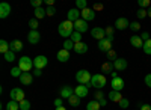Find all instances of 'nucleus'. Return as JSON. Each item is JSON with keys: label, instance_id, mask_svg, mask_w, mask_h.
Returning a JSON list of instances; mask_svg holds the SVG:
<instances>
[{"label": "nucleus", "instance_id": "1", "mask_svg": "<svg viewBox=\"0 0 151 110\" xmlns=\"http://www.w3.org/2000/svg\"><path fill=\"white\" fill-rule=\"evenodd\" d=\"M58 32L60 36H64V38L70 39L71 38V35L74 33V23L70 21V20H65V21H62L59 23V26H58Z\"/></svg>", "mask_w": 151, "mask_h": 110}, {"label": "nucleus", "instance_id": "2", "mask_svg": "<svg viewBox=\"0 0 151 110\" xmlns=\"http://www.w3.org/2000/svg\"><path fill=\"white\" fill-rule=\"evenodd\" d=\"M91 79H92V76L88 69H80V71L76 72V80H77L79 84H86V86H89Z\"/></svg>", "mask_w": 151, "mask_h": 110}, {"label": "nucleus", "instance_id": "3", "mask_svg": "<svg viewBox=\"0 0 151 110\" xmlns=\"http://www.w3.org/2000/svg\"><path fill=\"white\" fill-rule=\"evenodd\" d=\"M89 86H92L95 89H103L106 86V76L104 74H94L92 79H91ZM89 86H88V88H89Z\"/></svg>", "mask_w": 151, "mask_h": 110}, {"label": "nucleus", "instance_id": "4", "mask_svg": "<svg viewBox=\"0 0 151 110\" xmlns=\"http://www.w3.org/2000/svg\"><path fill=\"white\" fill-rule=\"evenodd\" d=\"M18 68L23 72H30V69L33 68V60L29 56H21L18 60Z\"/></svg>", "mask_w": 151, "mask_h": 110}, {"label": "nucleus", "instance_id": "5", "mask_svg": "<svg viewBox=\"0 0 151 110\" xmlns=\"http://www.w3.org/2000/svg\"><path fill=\"white\" fill-rule=\"evenodd\" d=\"M9 96H11V100H14L17 103H21V101L26 100V98H24V92L20 88H14V89L9 92Z\"/></svg>", "mask_w": 151, "mask_h": 110}, {"label": "nucleus", "instance_id": "6", "mask_svg": "<svg viewBox=\"0 0 151 110\" xmlns=\"http://www.w3.org/2000/svg\"><path fill=\"white\" fill-rule=\"evenodd\" d=\"M47 64H48V59H47L45 56H42V54L36 56V57L33 59V66H35V69H42V68L47 66Z\"/></svg>", "mask_w": 151, "mask_h": 110}, {"label": "nucleus", "instance_id": "7", "mask_svg": "<svg viewBox=\"0 0 151 110\" xmlns=\"http://www.w3.org/2000/svg\"><path fill=\"white\" fill-rule=\"evenodd\" d=\"M88 30V21H85L83 18L74 21V32H79V33H85Z\"/></svg>", "mask_w": 151, "mask_h": 110}, {"label": "nucleus", "instance_id": "8", "mask_svg": "<svg viewBox=\"0 0 151 110\" xmlns=\"http://www.w3.org/2000/svg\"><path fill=\"white\" fill-rule=\"evenodd\" d=\"M91 36L94 39H97V41H103L106 38V30L101 29V27H94L91 30Z\"/></svg>", "mask_w": 151, "mask_h": 110}, {"label": "nucleus", "instance_id": "9", "mask_svg": "<svg viewBox=\"0 0 151 110\" xmlns=\"http://www.w3.org/2000/svg\"><path fill=\"white\" fill-rule=\"evenodd\" d=\"M129 26H130V23H129V20L125 18V17H119L116 21H115V27L116 30H125V29H129Z\"/></svg>", "mask_w": 151, "mask_h": 110}, {"label": "nucleus", "instance_id": "10", "mask_svg": "<svg viewBox=\"0 0 151 110\" xmlns=\"http://www.w3.org/2000/svg\"><path fill=\"white\" fill-rule=\"evenodd\" d=\"M110 86H112V91H116V92H121L124 89V80L121 77H116V79H112L110 80Z\"/></svg>", "mask_w": 151, "mask_h": 110}, {"label": "nucleus", "instance_id": "11", "mask_svg": "<svg viewBox=\"0 0 151 110\" xmlns=\"http://www.w3.org/2000/svg\"><path fill=\"white\" fill-rule=\"evenodd\" d=\"M27 41H29V44H32V45L38 44V42L41 41V35H40V32H38V30H30V32L27 33Z\"/></svg>", "mask_w": 151, "mask_h": 110}, {"label": "nucleus", "instance_id": "12", "mask_svg": "<svg viewBox=\"0 0 151 110\" xmlns=\"http://www.w3.org/2000/svg\"><path fill=\"white\" fill-rule=\"evenodd\" d=\"M74 94L77 95L79 98H85V96H88V94H89V88H88L86 84H79V86L74 89Z\"/></svg>", "mask_w": 151, "mask_h": 110}, {"label": "nucleus", "instance_id": "13", "mask_svg": "<svg viewBox=\"0 0 151 110\" xmlns=\"http://www.w3.org/2000/svg\"><path fill=\"white\" fill-rule=\"evenodd\" d=\"M127 60H125L124 57H118L115 62H113V68H115V71H124L127 69Z\"/></svg>", "mask_w": 151, "mask_h": 110}, {"label": "nucleus", "instance_id": "14", "mask_svg": "<svg viewBox=\"0 0 151 110\" xmlns=\"http://www.w3.org/2000/svg\"><path fill=\"white\" fill-rule=\"evenodd\" d=\"M11 11H12V9H11V5H9V3H6V2L0 3V18L5 20L6 17H9Z\"/></svg>", "mask_w": 151, "mask_h": 110}, {"label": "nucleus", "instance_id": "15", "mask_svg": "<svg viewBox=\"0 0 151 110\" xmlns=\"http://www.w3.org/2000/svg\"><path fill=\"white\" fill-rule=\"evenodd\" d=\"M98 50L100 51H104V53L110 51L112 50V42L107 38H104L103 41H98Z\"/></svg>", "mask_w": 151, "mask_h": 110}, {"label": "nucleus", "instance_id": "16", "mask_svg": "<svg viewBox=\"0 0 151 110\" xmlns=\"http://www.w3.org/2000/svg\"><path fill=\"white\" fill-rule=\"evenodd\" d=\"M80 15H82V12L77 9V8H73V9H70L68 11V14H67V17H68V20L70 21H77V20H80Z\"/></svg>", "mask_w": 151, "mask_h": 110}, {"label": "nucleus", "instance_id": "17", "mask_svg": "<svg viewBox=\"0 0 151 110\" xmlns=\"http://www.w3.org/2000/svg\"><path fill=\"white\" fill-rule=\"evenodd\" d=\"M82 18H83L85 21H92V20H95V12H94V9H91V8L83 9V11H82Z\"/></svg>", "mask_w": 151, "mask_h": 110}, {"label": "nucleus", "instance_id": "18", "mask_svg": "<svg viewBox=\"0 0 151 110\" xmlns=\"http://www.w3.org/2000/svg\"><path fill=\"white\" fill-rule=\"evenodd\" d=\"M21 84H26V86H29V84H32L33 81V74H30V72H23L21 77L18 79Z\"/></svg>", "mask_w": 151, "mask_h": 110}, {"label": "nucleus", "instance_id": "19", "mask_svg": "<svg viewBox=\"0 0 151 110\" xmlns=\"http://www.w3.org/2000/svg\"><path fill=\"white\" fill-rule=\"evenodd\" d=\"M130 44L134 47V48H142L144 47V41L139 35H133L132 38H130Z\"/></svg>", "mask_w": 151, "mask_h": 110}, {"label": "nucleus", "instance_id": "20", "mask_svg": "<svg viewBox=\"0 0 151 110\" xmlns=\"http://www.w3.org/2000/svg\"><path fill=\"white\" fill-rule=\"evenodd\" d=\"M56 59L59 60V62H68L70 60V51H67V50H59L58 51V54H56Z\"/></svg>", "mask_w": 151, "mask_h": 110}, {"label": "nucleus", "instance_id": "21", "mask_svg": "<svg viewBox=\"0 0 151 110\" xmlns=\"http://www.w3.org/2000/svg\"><path fill=\"white\" fill-rule=\"evenodd\" d=\"M74 51L77 53V54H85V53L88 51V44H85L83 41L74 44Z\"/></svg>", "mask_w": 151, "mask_h": 110}, {"label": "nucleus", "instance_id": "22", "mask_svg": "<svg viewBox=\"0 0 151 110\" xmlns=\"http://www.w3.org/2000/svg\"><path fill=\"white\" fill-rule=\"evenodd\" d=\"M71 95H74V89L71 86H62L60 89V98H70Z\"/></svg>", "mask_w": 151, "mask_h": 110}, {"label": "nucleus", "instance_id": "23", "mask_svg": "<svg viewBox=\"0 0 151 110\" xmlns=\"http://www.w3.org/2000/svg\"><path fill=\"white\" fill-rule=\"evenodd\" d=\"M9 47H11V51L17 53V51H21L23 50V42L18 41V39H14V41L9 42Z\"/></svg>", "mask_w": 151, "mask_h": 110}, {"label": "nucleus", "instance_id": "24", "mask_svg": "<svg viewBox=\"0 0 151 110\" xmlns=\"http://www.w3.org/2000/svg\"><path fill=\"white\" fill-rule=\"evenodd\" d=\"M112 71H115L112 62H104L101 65V74H112Z\"/></svg>", "mask_w": 151, "mask_h": 110}, {"label": "nucleus", "instance_id": "25", "mask_svg": "<svg viewBox=\"0 0 151 110\" xmlns=\"http://www.w3.org/2000/svg\"><path fill=\"white\" fill-rule=\"evenodd\" d=\"M109 100L113 101V103H118V104H119V101L122 100V95H121V92L112 91V92H109Z\"/></svg>", "mask_w": 151, "mask_h": 110}, {"label": "nucleus", "instance_id": "26", "mask_svg": "<svg viewBox=\"0 0 151 110\" xmlns=\"http://www.w3.org/2000/svg\"><path fill=\"white\" fill-rule=\"evenodd\" d=\"M33 15H35L36 20H42V18L47 15L45 8H36V9H33Z\"/></svg>", "mask_w": 151, "mask_h": 110}, {"label": "nucleus", "instance_id": "27", "mask_svg": "<svg viewBox=\"0 0 151 110\" xmlns=\"http://www.w3.org/2000/svg\"><path fill=\"white\" fill-rule=\"evenodd\" d=\"M80 100H82V98H79V96L74 94V95H71L70 98H68V104H70L71 107H79V106H80Z\"/></svg>", "mask_w": 151, "mask_h": 110}, {"label": "nucleus", "instance_id": "28", "mask_svg": "<svg viewBox=\"0 0 151 110\" xmlns=\"http://www.w3.org/2000/svg\"><path fill=\"white\" fill-rule=\"evenodd\" d=\"M8 51H11V47H9V42H6L5 39H2L0 41V53H2L3 56L8 53Z\"/></svg>", "mask_w": 151, "mask_h": 110}, {"label": "nucleus", "instance_id": "29", "mask_svg": "<svg viewBox=\"0 0 151 110\" xmlns=\"http://www.w3.org/2000/svg\"><path fill=\"white\" fill-rule=\"evenodd\" d=\"M101 109V106H100V103L97 100H92L86 104V110H100Z\"/></svg>", "mask_w": 151, "mask_h": 110}, {"label": "nucleus", "instance_id": "30", "mask_svg": "<svg viewBox=\"0 0 151 110\" xmlns=\"http://www.w3.org/2000/svg\"><path fill=\"white\" fill-rule=\"evenodd\" d=\"M106 38L110 41V42H113V39H115V36H113V30H115V27H112V26H107L106 29Z\"/></svg>", "mask_w": 151, "mask_h": 110}, {"label": "nucleus", "instance_id": "31", "mask_svg": "<svg viewBox=\"0 0 151 110\" xmlns=\"http://www.w3.org/2000/svg\"><path fill=\"white\" fill-rule=\"evenodd\" d=\"M62 48L67 50V51H71V50H74V42L71 39H65L64 44H62Z\"/></svg>", "mask_w": 151, "mask_h": 110}, {"label": "nucleus", "instance_id": "32", "mask_svg": "<svg viewBox=\"0 0 151 110\" xmlns=\"http://www.w3.org/2000/svg\"><path fill=\"white\" fill-rule=\"evenodd\" d=\"M6 110H20V103L11 100V101L6 104Z\"/></svg>", "mask_w": 151, "mask_h": 110}, {"label": "nucleus", "instance_id": "33", "mask_svg": "<svg viewBox=\"0 0 151 110\" xmlns=\"http://www.w3.org/2000/svg\"><path fill=\"white\" fill-rule=\"evenodd\" d=\"M106 56H107V60H109V62H112V64L118 59V54H116V51H115V50L107 51V53H106Z\"/></svg>", "mask_w": 151, "mask_h": 110}, {"label": "nucleus", "instance_id": "34", "mask_svg": "<svg viewBox=\"0 0 151 110\" xmlns=\"http://www.w3.org/2000/svg\"><path fill=\"white\" fill-rule=\"evenodd\" d=\"M142 50H144V53H145V54L151 56V39H148L147 42H144V47H142Z\"/></svg>", "mask_w": 151, "mask_h": 110}, {"label": "nucleus", "instance_id": "35", "mask_svg": "<svg viewBox=\"0 0 151 110\" xmlns=\"http://www.w3.org/2000/svg\"><path fill=\"white\" fill-rule=\"evenodd\" d=\"M74 44H77V42H82V33H79V32H74L73 35H71V38H70Z\"/></svg>", "mask_w": 151, "mask_h": 110}, {"label": "nucleus", "instance_id": "36", "mask_svg": "<svg viewBox=\"0 0 151 110\" xmlns=\"http://www.w3.org/2000/svg\"><path fill=\"white\" fill-rule=\"evenodd\" d=\"M21 74H23V71H21L18 66H15V68H12V69H11V76H12V77H15V79H20Z\"/></svg>", "mask_w": 151, "mask_h": 110}, {"label": "nucleus", "instance_id": "37", "mask_svg": "<svg viewBox=\"0 0 151 110\" xmlns=\"http://www.w3.org/2000/svg\"><path fill=\"white\" fill-rule=\"evenodd\" d=\"M136 17H137V20H144L145 17H148V14H147V9H137V12H136Z\"/></svg>", "mask_w": 151, "mask_h": 110}, {"label": "nucleus", "instance_id": "38", "mask_svg": "<svg viewBox=\"0 0 151 110\" xmlns=\"http://www.w3.org/2000/svg\"><path fill=\"white\" fill-rule=\"evenodd\" d=\"M29 27H30V30H38V26H40V23H38V20L36 18H32V20H29Z\"/></svg>", "mask_w": 151, "mask_h": 110}, {"label": "nucleus", "instance_id": "39", "mask_svg": "<svg viewBox=\"0 0 151 110\" xmlns=\"http://www.w3.org/2000/svg\"><path fill=\"white\" fill-rule=\"evenodd\" d=\"M137 5H139L141 9H148V8L151 6V2H150V0H139V2H137Z\"/></svg>", "mask_w": 151, "mask_h": 110}, {"label": "nucleus", "instance_id": "40", "mask_svg": "<svg viewBox=\"0 0 151 110\" xmlns=\"http://www.w3.org/2000/svg\"><path fill=\"white\" fill-rule=\"evenodd\" d=\"M104 98V92L101 89H97V92H94V100L100 101V100H103Z\"/></svg>", "mask_w": 151, "mask_h": 110}, {"label": "nucleus", "instance_id": "41", "mask_svg": "<svg viewBox=\"0 0 151 110\" xmlns=\"http://www.w3.org/2000/svg\"><path fill=\"white\" fill-rule=\"evenodd\" d=\"M76 6H77V9L80 11H83V9H86V6H88V2L86 0H77V2H76Z\"/></svg>", "mask_w": 151, "mask_h": 110}, {"label": "nucleus", "instance_id": "42", "mask_svg": "<svg viewBox=\"0 0 151 110\" xmlns=\"http://www.w3.org/2000/svg\"><path fill=\"white\" fill-rule=\"evenodd\" d=\"M5 60H6V62H14V60H15V53L14 51H8L5 54Z\"/></svg>", "mask_w": 151, "mask_h": 110}, {"label": "nucleus", "instance_id": "43", "mask_svg": "<svg viewBox=\"0 0 151 110\" xmlns=\"http://www.w3.org/2000/svg\"><path fill=\"white\" fill-rule=\"evenodd\" d=\"M130 30H133V32H137V30H141V24H139V21H133V23H130Z\"/></svg>", "mask_w": 151, "mask_h": 110}, {"label": "nucleus", "instance_id": "44", "mask_svg": "<svg viewBox=\"0 0 151 110\" xmlns=\"http://www.w3.org/2000/svg\"><path fill=\"white\" fill-rule=\"evenodd\" d=\"M20 110H30V101L24 100L20 103Z\"/></svg>", "mask_w": 151, "mask_h": 110}, {"label": "nucleus", "instance_id": "45", "mask_svg": "<svg viewBox=\"0 0 151 110\" xmlns=\"http://www.w3.org/2000/svg\"><path fill=\"white\" fill-rule=\"evenodd\" d=\"M45 12H47V15H48V17H53V15L56 14V8H55V6L45 8Z\"/></svg>", "mask_w": 151, "mask_h": 110}, {"label": "nucleus", "instance_id": "46", "mask_svg": "<svg viewBox=\"0 0 151 110\" xmlns=\"http://www.w3.org/2000/svg\"><path fill=\"white\" fill-rule=\"evenodd\" d=\"M129 106H130V101H129L127 98H122V100L119 101V107H121V109H127Z\"/></svg>", "mask_w": 151, "mask_h": 110}, {"label": "nucleus", "instance_id": "47", "mask_svg": "<svg viewBox=\"0 0 151 110\" xmlns=\"http://www.w3.org/2000/svg\"><path fill=\"white\" fill-rule=\"evenodd\" d=\"M30 5H32L35 9H36V8H41V5H42V0H32Z\"/></svg>", "mask_w": 151, "mask_h": 110}, {"label": "nucleus", "instance_id": "48", "mask_svg": "<svg viewBox=\"0 0 151 110\" xmlns=\"http://www.w3.org/2000/svg\"><path fill=\"white\" fill-rule=\"evenodd\" d=\"M141 38H142V41H144V42H147L148 39H151V36H150V33H148V32H142Z\"/></svg>", "mask_w": 151, "mask_h": 110}, {"label": "nucleus", "instance_id": "49", "mask_svg": "<svg viewBox=\"0 0 151 110\" xmlns=\"http://www.w3.org/2000/svg\"><path fill=\"white\" fill-rule=\"evenodd\" d=\"M53 104H55V107H62L64 106V101H62V98H56L53 101Z\"/></svg>", "mask_w": 151, "mask_h": 110}, {"label": "nucleus", "instance_id": "50", "mask_svg": "<svg viewBox=\"0 0 151 110\" xmlns=\"http://www.w3.org/2000/svg\"><path fill=\"white\" fill-rule=\"evenodd\" d=\"M144 81H145V84H147L148 88H151V74H147V76H145V80H144Z\"/></svg>", "mask_w": 151, "mask_h": 110}, {"label": "nucleus", "instance_id": "51", "mask_svg": "<svg viewBox=\"0 0 151 110\" xmlns=\"http://www.w3.org/2000/svg\"><path fill=\"white\" fill-rule=\"evenodd\" d=\"M104 9V6L101 5V3H95L94 5V12H97V11H103Z\"/></svg>", "mask_w": 151, "mask_h": 110}, {"label": "nucleus", "instance_id": "52", "mask_svg": "<svg viewBox=\"0 0 151 110\" xmlns=\"http://www.w3.org/2000/svg\"><path fill=\"white\" fill-rule=\"evenodd\" d=\"M139 110H151L150 104H139Z\"/></svg>", "mask_w": 151, "mask_h": 110}, {"label": "nucleus", "instance_id": "53", "mask_svg": "<svg viewBox=\"0 0 151 110\" xmlns=\"http://www.w3.org/2000/svg\"><path fill=\"white\" fill-rule=\"evenodd\" d=\"M42 76V69H35L33 71V77H41Z\"/></svg>", "mask_w": 151, "mask_h": 110}, {"label": "nucleus", "instance_id": "54", "mask_svg": "<svg viewBox=\"0 0 151 110\" xmlns=\"http://www.w3.org/2000/svg\"><path fill=\"white\" fill-rule=\"evenodd\" d=\"M45 5L50 8V6H55V0H45Z\"/></svg>", "mask_w": 151, "mask_h": 110}, {"label": "nucleus", "instance_id": "55", "mask_svg": "<svg viewBox=\"0 0 151 110\" xmlns=\"http://www.w3.org/2000/svg\"><path fill=\"white\" fill-rule=\"evenodd\" d=\"M98 103H100V106H101V107H106V106H107V101H106V98H103V100H100Z\"/></svg>", "mask_w": 151, "mask_h": 110}, {"label": "nucleus", "instance_id": "56", "mask_svg": "<svg viewBox=\"0 0 151 110\" xmlns=\"http://www.w3.org/2000/svg\"><path fill=\"white\" fill-rule=\"evenodd\" d=\"M110 76H112V79H116V77H118V71H112Z\"/></svg>", "mask_w": 151, "mask_h": 110}, {"label": "nucleus", "instance_id": "57", "mask_svg": "<svg viewBox=\"0 0 151 110\" xmlns=\"http://www.w3.org/2000/svg\"><path fill=\"white\" fill-rule=\"evenodd\" d=\"M147 14H148V17H150V18H151V6H150V8H148V9H147Z\"/></svg>", "mask_w": 151, "mask_h": 110}, {"label": "nucleus", "instance_id": "58", "mask_svg": "<svg viewBox=\"0 0 151 110\" xmlns=\"http://www.w3.org/2000/svg\"><path fill=\"white\" fill-rule=\"evenodd\" d=\"M56 110H67V107H64V106H62V107H56Z\"/></svg>", "mask_w": 151, "mask_h": 110}]
</instances>
